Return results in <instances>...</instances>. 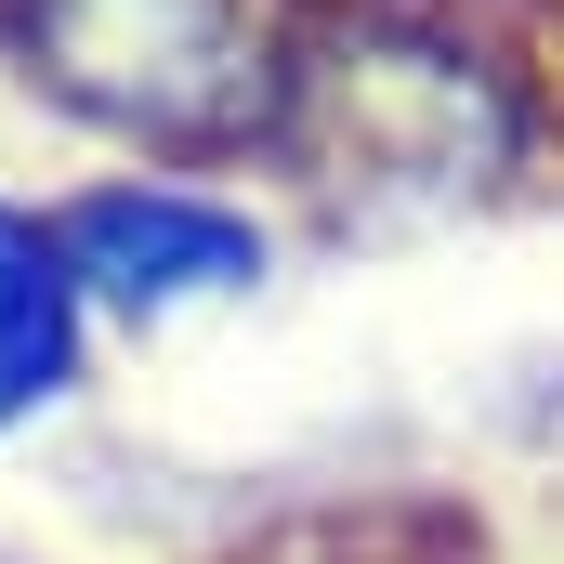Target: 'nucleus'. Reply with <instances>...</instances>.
Instances as JSON below:
<instances>
[{
  "instance_id": "obj_2",
  "label": "nucleus",
  "mask_w": 564,
  "mask_h": 564,
  "mask_svg": "<svg viewBox=\"0 0 564 564\" xmlns=\"http://www.w3.org/2000/svg\"><path fill=\"white\" fill-rule=\"evenodd\" d=\"M315 119H341V171L368 184H421V197H459L486 158H499V106L459 53H421V40H355L341 66L302 79Z\"/></svg>"
},
{
  "instance_id": "obj_3",
  "label": "nucleus",
  "mask_w": 564,
  "mask_h": 564,
  "mask_svg": "<svg viewBox=\"0 0 564 564\" xmlns=\"http://www.w3.org/2000/svg\"><path fill=\"white\" fill-rule=\"evenodd\" d=\"M53 237L106 315H184V302H224L263 276V224L197 184H93V197H66Z\"/></svg>"
},
{
  "instance_id": "obj_1",
  "label": "nucleus",
  "mask_w": 564,
  "mask_h": 564,
  "mask_svg": "<svg viewBox=\"0 0 564 564\" xmlns=\"http://www.w3.org/2000/svg\"><path fill=\"white\" fill-rule=\"evenodd\" d=\"M26 79L144 144H237L276 119L263 0H13Z\"/></svg>"
},
{
  "instance_id": "obj_4",
  "label": "nucleus",
  "mask_w": 564,
  "mask_h": 564,
  "mask_svg": "<svg viewBox=\"0 0 564 564\" xmlns=\"http://www.w3.org/2000/svg\"><path fill=\"white\" fill-rule=\"evenodd\" d=\"M79 355H93V289L66 263V237L40 210H0V433L66 408L79 394Z\"/></svg>"
}]
</instances>
